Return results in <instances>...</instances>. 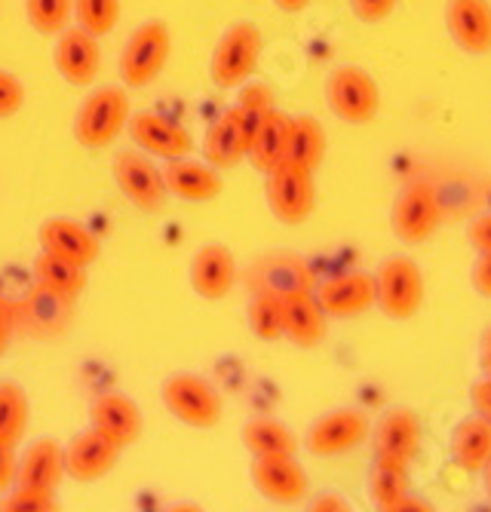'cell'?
I'll list each match as a JSON object with an SVG mask.
<instances>
[{"label":"cell","instance_id":"1","mask_svg":"<svg viewBox=\"0 0 491 512\" xmlns=\"http://www.w3.org/2000/svg\"><path fill=\"white\" fill-rule=\"evenodd\" d=\"M77 316V298L53 292L34 283L19 301H13L16 335L31 341H56L62 338Z\"/></svg>","mask_w":491,"mask_h":512},{"label":"cell","instance_id":"2","mask_svg":"<svg viewBox=\"0 0 491 512\" xmlns=\"http://www.w3.org/2000/svg\"><path fill=\"white\" fill-rule=\"evenodd\" d=\"M160 399L175 421L194 430H212L225 417V402H221L218 390L206 378L191 375V371L169 375L160 387Z\"/></svg>","mask_w":491,"mask_h":512},{"label":"cell","instance_id":"3","mask_svg":"<svg viewBox=\"0 0 491 512\" xmlns=\"http://www.w3.org/2000/svg\"><path fill=\"white\" fill-rule=\"evenodd\" d=\"M172 53V28L163 19H148L129 34L123 53H120V80L129 89H145L154 83Z\"/></svg>","mask_w":491,"mask_h":512},{"label":"cell","instance_id":"4","mask_svg":"<svg viewBox=\"0 0 491 512\" xmlns=\"http://www.w3.org/2000/svg\"><path fill=\"white\" fill-rule=\"evenodd\" d=\"M129 96L123 86H99L89 92L74 117V138L83 148H108L129 123Z\"/></svg>","mask_w":491,"mask_h":512},{"label":"cell","instance_id":"5","mask_svg":"<svg viewBox=\"0 0 491 512\" xmlns=\"http://www.w3.org/2000/svg\"><path fill=\"white\" fill-rule=\"evenodd\" d=\"M258 59H261L258 25L234 22L215 43L209 59V77L218 89H240L258 71Z\"/></svg>","mask_w":491,"mask_h":512},{"label":"cell","instance_id":"6","mask_svg":"<svg viewBox=\"0 0 491 512\" xmlns=\"http://www.w3.org/2000/svg\"><path fill=\"white\" fill-rule=\"evenodd\" d=\"M424 304V273L406 255H390L375 270V307L387 319H412Z\"/></svg>","mask_w":491,"mask_h":512},{"label":"cell","instance_id":"7","mask_svg":"<svg viewBox=\"0 0 491 512\" xmlns=\"http://www.w3.org/2000/svg\"><path fill=\"white\" fill-rule=\"evenodd\" d=\"M264 200L271 215L283 224H301L310 218L317 206V184L314 169H304L292 160L277 163L274 169L264 172Z\"/></svg>","mask_w":491,"mask_h":512},{"label":"cell","instance_id":"8","mask_svg":"<svg viewBox=\"0 0 491 512\" xmlns=\"http://www.w3.org/2000/svg\"><path fill=\"white\" fill-rule=\"evenodd\" d=\"M326 105L341 123L363 126L378 117L381 89L366 68L341 65L326 77Z\"/></svg>","mask_w":491,"mask_h":512},{"label":"cell","instance_id":"9","mask_svg":"<svg viewBox=\"0 0 491 512\" xmlns=\"http://www.w3.org/2000/svg\"><path fill=\"white\" fill-rule=\"evenodd\" d=\"M243 286L249 295H274L283 301L298 292H314L317 276L304 258L292 252H264L246 267Z\"/></svg>","mask_w":491,"mask_h":512},{"label":"cell","instance_id":"10","mask_svg":"<svg viewBox=\"0 0 491 512\" xmlns=\"http://www.w3.org/2000/svg\"><path fill=\"white\" fill-rule=\"evenodd\" d=\"M442 221V200L433 181H409L390 209V227L393 237L406 246H418L436 234Z\"/></svg>","mask_w":491,"mask_h":512},{"label":"cell","instance_id":"11","mask_svg":"<svg viewBox=\"0 0 491 512\" xmlns=\"http://www.w3.org/2000/svg\"><path fill=\"white\" fill-rule=\"evenodd\" d=\"M369 414L360 408H332L307 427L304 445L317 457H338L369 439Z\"/></svg>","mask_w":491,"mask_h":512},{"label":"cell","instance_id":"12","mask_svg":"<svg viewBox=\"0 0 491 512\" xmlns=\"http://www.w3.org/2000/svg\"><path fill=\"white\" fill-rule=\"evenodd\" d=\"M114 181L117 191L142 212H160L166 206V181L163 169L145 151H123L114 157Z\"/></svg>","mask_w":491,"mask_h":512},{"label":"cell","instance_id":"13","mask_svg":"<svg viewBox=\"0 0 491 512\" xmlns=\"http://www.w3.org/2000/svg\"><path fill=\"white\" fill-rule=\"evenodd\" d=\"M369 439L375 460L409 467L421 451V417L412 408H390L372 424Z\"/></svg>","mask_w":491,"mask_h":512},{"label":"cell","instance_id":"14","mask_svg":"<svg viewBox=\"0 0 491 512\" xmlns=\"http://www.w3.org/2000/svg\"><path fill=\"white\" fill-rule=\"evenodd\" d=\"M252 485L255 491L271 500L292 506L307 497V473L295 460V454H271V457H252Z\"/></svg>","mask_w":491,"mask_h":512},{"label":"cell","instance_id":"15","mask_svg":"<svg viewBox=\"0 0 491 512\" xmlns=\"http://www.w3.org/2000/svg\"><path fill=\"white\" fill-rule=\"evenodd\" d=\"M132 142L139 145V151L151 154V157H163V160H178V157H188L194 151V138L191 132L163 114L154 111H142V114H129L126 123Z\"/></svg>","mask_w":491,"mask_h":512},{"label":"cell","instance_id":"16","mask_svg":"<svg viewBox=\"0 0 491 512\" xmlns=\"http://www.w3.org/2000/svg\"><path fill=\"white\" fill-rule=\"evenodd\" d=\"M314 298L326 316H335V319L360 316L369 307H375V273L350 270V273L329 276L314 286Z\"/></svg>","mask_w":491,"mask_h":512},{"label":"cell","instance_id":"17","mask_svg":"<svg viewBox=\"0 0 491 512\" xmlns=\"http://www.w3.org/2000/svg\"><path fill=\"white\" fill-rule=\"evenodd\" d=\"M120 451L123 448L117 442L89 427L65 445V476L80 485H93L117 467Z\"/></svg>","mask_w":491,"mask_h":512},{"label":"cell","instance_id":"18","mask_svg":"<svg viewBox=\"0 0 491 512\" xmlns=\"http://www.w3.org/2000/svg\"><path fill=\"white\" fill-rule=\"evenodd\" d=\"M89 427L117 442L120 448L136 445L142 436V408L126 393H102L89 402Z\"/></svg>","mask_w":491,"mask_h":512},{"label":"cell","instance_id":"19","mask_svg":"<svg viewBox=\"0 0 491 512\" xmlns=\"http://www.w3.org/2000/svg\"><path fill=\"white\" fill-rule=\"evenodd\" d=\"M53 62H56V71L62 74L65 83L89 86L99 77V68H102L99 37L83 31L80 25L77 28H65L62 34H56Z\"/></svg>","mask_w":491,"mask_h":512},{"label":"cell","instance_id":"20","mask_svg":"<svg viewBox=\"0 0 491 512\" xmlns=\"http://www.w3.org/2000/svg\"><path fill=\"white\" fill-rule=\"evenodd\" d=\"M191 289L194 295H200L203 301H221L228 298L231 289L237 286V261L234 252L221 243H206L194 252L191 258Z\"/></svg>","mask_w":491,"mask_h":512},{"label":"cell","instance_id":"21","mask_svg":"<svg viewBox=\"0 0 491 512\" xmlns=\"http://www.w3.org/2000/svg\"><path fill=\"white\" fill-rule=\"evenodd\" d=\"M445 28L467 56L491 53V0H445Z\"/></svg>","mask_w":491,"mask_h":512},{"label":"cell","instance_id":"22","mask_svg":"<svg viewBox=\"0 0 491 512\" xmlns=\"http://www.w3.org/2000/svg\"><path fill=\"white\" fill-rule=\"evenodd\" d=\"M249 142H252V129H249L243 111L228 108L209 126V132L203 138V160L215 169H234L237 163L246 160Z\"/></svg>","mask_w":491,"mask_h":512},{"label":"cell","instance_id":"23","mask_svg":"<svg viewBox=\"0 0 491 512\" xmlns=\"http://www.w3.org/2000/svg\"><path fill=\"white\" fill-rule=\"evenodd\" d=\"M163 181H166V191L185 203H212L225 191L221 169L209 166L206 160H188V157L166 160Z\"/></svg>","mask_w":491,"mask_h":512},{"label":"cell","instance_id":"24","mask_svg":"<svg viewBox=\"0 0 491 512\" xmlns=\"http://www.w3.org/2000/svg\"><path fill=\"white\" fill-rule=\"evenodd\" d=\"M37 240L43 252H53L59 258H68L80 267L96 264L102 255L99 240L89 234V230L71 218H47L37 230Z\"/></svg>","mask_w":491,"mask_h":512},{"label":"cell","instance_id":"25","mask_svg":"<svg viewBox=\"0 0 491 512\" xmlns=\"http://www.w3.org/2000/svg\"><path fill=\"white\" fill-rule=\"evenodd\" d=\"M329 316L317 304L314 292H298L283 298V338L301 350H314L326 341Z\"/></svg>","mask_w":491,"mask_h":512},{"label":"cell","instance_id":"26","mask_svg":"<svg viewBox=\"0 0 491 512\" xmlns=\"http://www.w3.org/2000/svg\"><path fill=\"white\" fill-rule=\"evenodd\" d=\"M65 479V448L56 439H34L16 467V485L56 491Z\"/></svg>","mask_w":491,"mask_h":512},{"label":"cell","instance_id":"27","mask_svg":"<svg viewBox=\"0 0 491 512\" xmlns=\"http://www.w3.org/2000/svg\"><path fill=\"white\" fill-rule=\"evenodd\" d=\"M449 454L464 473H482V467L491 460V421L473 411L458 427L452 430L449 439Z\"/></svg>","mask_w":491,"mask_h":512},{"label":"cell","instance_id":"28","mask_svg":"<svg viewBox=\"0 0 491 512\" xmlns=\"http://www.w3.org/2000/svg\"><path fill=\"white\" fill-rule=\"evenodd\" d=\"M286 145H289V114L274 108L255 129L246 157L258 172H267L286 160Z\"/></svg>","mask_w":491,"mask_h":512},{"label":"cell","instance_id":"29","mask_svg":"<svg viewBox=\"0 0 491 512\" xmlns=\"http://www.w3.org/2000/svg\"><path fill=\"white\" fill-rule=\"evenodd\" d=\"M326 157V129L317 117L301 114L289 117V145H286V160L304 166V169H317Z\"/></svg>","mask_w":491,"mask_h":512},{"label":"cell","instance_id":"30","mask_svg":"<svg viewBox=\"0 0 491 512\" xmlns=\"http://www.w3.org/2000/svg\"><path fill=\"white\" fill-rule=\"evenodd\" d=\"M240 442L246 445V451L252 457L298 451V439L292 436V430L286 424L274 421V417H252V421H246V427L240 430Z\"/></svg>","mask_w":491,"mask_h":512},{"label":"cell","instance_id":"31","mask_svg":"<svg viewBox=\"0 0 491 512\" xmlns=\"http://www.w3.org/2000/svg\"><path fill=\"white\" fill-rule=\"evenodd\" d=\"M34 283L47 286L53 292H62V295H71V298H80L89 276H86V267L40 249V255L34 258Z\"/></svg>","mask_w":491,"mask_h":512},{"label":"cell","instance_id":"32","mask_svg":"<svg viewBox=\"0 0 491 512\" xmlns=\"http://www.w3.org/2000/svg\"><path fill=\"white\" fill-rule=\"evenodd\" d=\"M366 491L381 512H396L399 500L409 494V467H396L387 460L372 457V470L366 479Z\"/></svg>","mask_w":491,"mask_h":512},{"label":"cell","instance_id":"33","mask_svg":"<svg viewBox=\"0 0 491 512\" xmlns=\"http://www.w3.org/2000/svg\"><path fill=\"white\" fill-rule=\"evenodd\" d=\"M31 421V402L25 387L16 381H0V445L16 448Z\"/></svg>","mask_w":491,"mask_h":512},{"label":"cell","instance_id":"34","mask_svg":"<svg viewBox=\"0 0 491 512\" xmlns=\"http://www.w3.org/2000/svg\"><path fill=\"white\" fill-rule=\"evenodd\" d=\"M249 329L258 341H280L283 338V301L274 295H252L246 307Z\"/></svg>","mask_w":491,"mask_h":512},{"label":"cell","instance_id":"35","mask_svg":"<svg viewBox=\"0 0 491 512\" xmlns=\"http://www.w3.org/2000/svg\"><path fill=\"white\" fill-rule=\"evenodd\" d=\"M71 13L74 0H25V19L43 37L62 34L71 22Z\"/></svg>","mask_w":491,"mask_h":512},{"label":"cell","instance_id":"36","mask_svg":"<svg viewBox=\"0 0 491 512\" xmlns=\"http://www.w3.org/2000/svg\"><path fill=\"white\" fill-rule=\"evenodd\" d=\"M77 25L89 31L93 37H105L117 28L120 19V0H74V13Z\"/></svg>","mask_w":491,"mask_h":512},{"label":"cell","instance_id":"37","mask_svg":"<svg viewBox=\"0 0 491 512\" xmlns=\"http://www.w3.org/2000/svg\"><path fill=\"white\" fill-rule=\"evenodd\" d=\"M59 497L50 488H31V485H13L4 500H0V512H56Z\"/></svg>","mask_w":491,"mask_h":512},{"label":"cell","instance_id":"38","mask_svg":"<svg viewBox=\"0 0 491 512\" xmlns=\"http://www.w3.org/2000/svg\"><path fill=\"white\" fill-rule=\"evenodd\" d=\"M22 105H25V83L16 74L0 68V120L19 114Z\"/></svg>","mask_w":491,"mask_h":512},{"label":"cell","instance_id":"39","mask_svg":"<svg viewBox=\"0 0 491 512\" xmlns=\"http://www.w3.org/2000/svg\"><path fill=\"white\" fill-rule=\"evenodd\" d=\"M240 108L246 111H258V114H271L277 105H274V92L261 86V83H243L240 86Z\"/></svg>","mask_w":491,"mask_h":512},{"label":"cell","instance_id":"40","mask_svg":"<svg viewBox=\"0 0 491 512\" xmlns=\"http://www.w3.org/2000/svg\"><path fill=\"white\" fill-rule=\"evenodd\" d=\"M350 10L360 22L375 25V22H384L396 10V0H350Z\"/></svg>","mask_w":491,"mask_h":512},{"label":"cell","instance_id":"41","mask_svg":"<svg viewBox=\"0 0 491 512\" xmlns=\"http://www.w3.org/2000/svg\"><path fill=\"white\" fill-rule=\"evenodd\" d=\"M470 283L482 298H491V252H479L470 267Z\"/></svg>","mask_w":491,"mask_h":512},{"label":"cell","instance_id":"42","mask_svg":"<svg viewBox=\"0 0 491 512\" xmlns=\"http://www.w3.org/2000/svg\"><path fill=\"white\" fill-rule=\"evenodd\" d=\"M467 240L476 252H491V212L479 215L467 227Z\"/></svg>","mask_w":491,"mask_h":512},{"label":"cell","instance_id":"43","mask_svg":"<svg viewBox=\"0 0 491 512\" xmlns=\"http://www.w3.org/2000/svg\"><path fill=\"white\" fill-rule=\"evenodd\" d=\"M16 467H19L16 448L0 445V494H7L16 485Z\"/></svg>","mask_w":491,"mask_h":512},{"label":"cell","instance_id":"44","mask_svg":"<svg viewBox=\"0 0 491 512\" xmlns=\"http://www.w3.org/2000/svg\"><path fill=\"white\" fill-rule=\"evenodd\" d=\"M16 335V322H13V301L0 298V356L10 350V341Z\"/></svg>","mask_w":491,"mask_h":512},{"label":"cell","instance_id":"45","mask_svg":"<svg viewBox=\"0 0 491 512\" xmlns=\"http://www.w3.org/2000/svg\"><path fill=\"white\" fill-rule=\"evenodd\" d=\"M470 402H473V411H479L482 417L491 421V378H479L473 387H470Z\"/></svg>","mask_w":491,"mask_h":512},{"label":"cell","instance_id":"46","mask_svg":"<svg viewBox=\"0 0 491 512\" xmlns=\"http://www.w3.org/2000/svg\"><path fill=\"white\" fill-rule=\"evenodd\" d=\"M310 509H314V512H347L350 503L335 491H323L314 503H310Z\"/></svg>","mask_w":491,"mask_h":512},{"label":"cell","instance_id":"47","mask_svg":"<svg viewBox=\"0 0 491 512\" xmlns=\"http://www.w3.org/2000/svg\"><path fill=\"white\" fill-rule=\"evenodd\" d=\"M479 368L485 378H491V325H485V332L479 338Z\"/></svg>","mask_w":491,"mask_h":512},{"label":"cell","instance_id":"48","mask_svg":"<svg viewBox=\"0 0 491 512\" xmlns=\"http://www.w3.org/2000/svg\"><path fill=\"white\" fill-rule=\"evenodd\" d=\"M274 4H277L283 13H301V10H307L310 0H274Z\"/></svg>","mask_w":491,"mask_h":512},{"label":"cell","instance_id":"49","mask_svg":"<svg viewBox=\"0 0 491 512\" xmlns=\"http://www.w3.org/2000/svg\"><path fill=\"white\" fill-rule=\"evenodd\" d=\"M482 482H485V494L491 497V460L482 467Z\"/></svg>","mask_w":491,"mask_h":512}]
</instances>
